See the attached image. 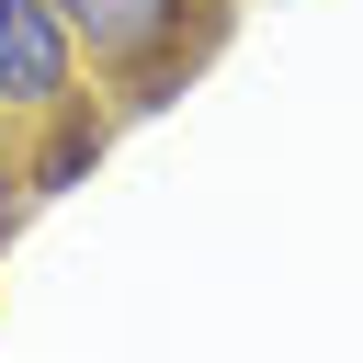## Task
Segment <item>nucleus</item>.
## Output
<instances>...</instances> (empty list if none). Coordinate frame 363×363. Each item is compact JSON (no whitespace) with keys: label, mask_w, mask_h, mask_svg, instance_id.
<instances>
[{"label":"nucleus","mask_w":363,"mask_h":363,"mask_svg":"<svg viewBox=\"0 0 363 363\" xmlns=\"http://www.w3.org/2000/svg\"><path fill=\"white\" fill-rule=\"evenodd\" d=\"M91 91V57H79V34H68V11L57 0H0V125H45V113H68Z\"/></svg>","instance_id":"obj_2"},{"label":"nucleus","mask_w":363,"mask_h":363,"mask_svg":"<svg viewBox=\"0 0 363 363\" xmlns=\"http://www.w3.org/2000/svg\"><path fill=\"white\" fill-rule=\"evenodd\" d=\"M113 136H125V113H113V102H102V91H79V102H68V113H45V125H34V136H23V193H34V204H45V193H68V182H91V170H102V147H113Z\"/></svg>","instance_id":"obj_3"},{"label":"nucleus","mask_w":363,"mask_h":363,"mask_svg":"<svg viewBox=\"0 0 363 363\" xmlns=\"http://www.w3.org/2000/svg\"><path fill=\"white\" fill-rule=\"evenodd\" d=\"M57 11H68L79 57H91V91L125 125L170 113L238 34V0H57Z\"/></svg>","instance_id":"obj_1"}]
</instances>
